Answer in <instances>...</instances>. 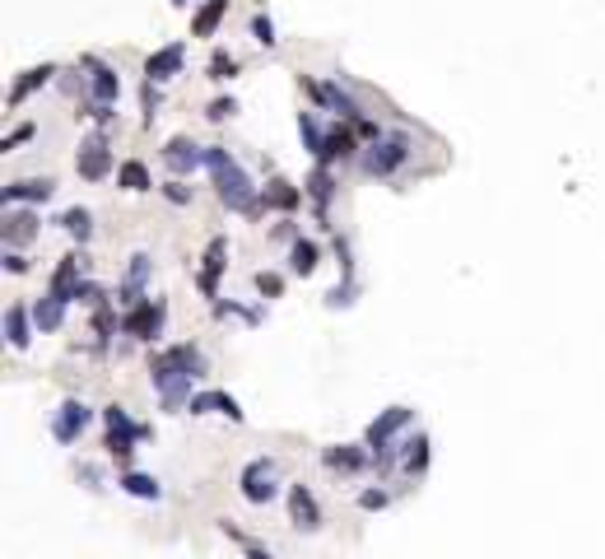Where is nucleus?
I'll use <instances>...</instances> for the list:
<instances>
[{"mask_svg": "<svg viewBox=\"0 0 605 559\" xmlns=\"http://www.w3.org/2000/svg\"><path fill=\"white\" fill-rule=\"evenodd\" d=\"M210 373V359L196 341H177V345H163L149 355V387L159 392L163 410H187L196 387L191 382Z\"/></svg>", "mask_w": 605, "mask_h": 559, "instance_id": "f257e3e1", "label": "nucleus"}, {"mask_svg": "<svg viewBox=\"0 0 605 559\" xmlns=\"http://www.w3.org/2000/svg\"><path fill=\"white\" fill-rule=\"evenodd\" d=\"M205 173L215 182V196L229 215H261V187L252 173L233 159L229 145H205Z\"/></svg>", "mask_w": 605, "mask_h": 559, "instance_id": "f03ea898", "label": "nucleus"}, {"mask_svg": "<svg viewBox=\"0 0 605 559\" xmlns=\"http://www.w3.org/2000/svg\"><path fill=\"white\" fill-rule=\"evenodd\" d=\"M154 438V429L140 420H131V410L126 406H103V448H108V457L121 466V471H131V457L140 443H149Z\"/></svg>", "mask_w": 605, "mask_h": 559, "instance_id": "7ed1b4c3", "label": "nucleus"}, {"mask_svg": "<svg viewBox=\"0 0 605 559\" xmlns=\"http://www.w3.org/2000/svg\"><path fill=\"white\" fill-rule=\"evenodd\" d=\"M410 150H415V140L405 136V131H382L373 145H363L359 168L368 178H396V173L410 164Z\"/></svg>", "mask_w": 605, "mask_h": 559, "instance_id": "20e7f679", "label": "nucleus"}, {"mask_svg": "<svg viewBox=\"0 0 605 559\" xmlns=\"http://www.w3.org/2000/svg\"><path fill=\"white\" fill-rule=\"evenodd\" d=\"M298 84H303V94H308L322 112H336V122H350V126L363 122V103H359V98H354L340 80H317V75H298Z\"/></svg>", "mask_w": 605, "mask_h": 559, "instance_id": "39448f33", "label": "nucleus"}, {"mask_svg": "<svg viewBox=\"0 0 605 559\" xmlns=\"http://www.w3.org/2000/svg\"><path fill=\"white\" fill-rule=\"evenodd\" d=\"M238 494L252 508H270L280 499V462L275 457H252V462L238 471Z\"/></svg>", "mask_w": 605, "mask_h": 559, "instance_id": "423d86ee", "label": "nucleus"}, {"mask_svg": "<svg viewBox=\"0 0 605 559\" xmlns=\"http://www.w3.org/2000/svg\"><path fill=\"white\" fill-rule=\"evenodd\" d=\"M163 327H168V303L154 299V294L121 313V336H131V341H140V345H154L163 336Z\"/></svg>", "mask_w": 605, "mask_h": 559, "instance_id": "0eeeda50", "label": "nucleus"}, {"mask_svg": "<svg viewBox=\"0 0 605 559\" xmlns=\"http://www.w3.org/2000/svg\"><path fill=\"white\" fill-rule=\"evenodd\" d=\"M117 154H112V136L108 131H94V136L80 140V150H75V173L84 182H108L117 173Z\"/></svg>", "mask_w": 605, "mask_h": 559, "instance_id": "6e6552de", "label": "nucleus"}, {"mask_svg": "<svg viewBox=\"0 0 605 559\" xmlns=\"http://www.w3.org/2000/svg\"><path fill=\"white\" fill-rule=\"evenodd\" d=\"M89 424H94V406L80 401V396H66V401L52 410V438L61 448H75V443L89 434Z\"/></svg>", "mask_w": 605, "mask_h": 559, "instance_id": "1a4fd4ad", "label": "nucleus"}, {"mask_svg": "<svg viewBox=\"0 0 605 559\" xmlns=\"http://www.w3.org/2000/svg\"><path fill=\"white\" fill-rule=\"evenodd\" d=\"M149 280H154V257H149V252H135V257L126 261V275L117 280V294H112V303H117L121 313H126V308H135L140 299H149V294H145Z\"/></svg>", "mask_w": 605, "mask_h": 559, "instance_id": "9d476101", "label": "nucleus"}, {"mask_svg": "<svg viewBox=\"0 0 605 559\" xmlns=\"http://www.w3.org/2000/svg\"><path fill=\"white\" fill-rule=\"evenodd\" d=\"M224 271H229V238L215 233V238L205 243L201 271H196V289H201V299H210V303L219 299V275H224Z\"/></svg>", "mask_w": 605, "mask_h": 559, "instance_id": "9b49d317", "label": "nucleus"}, {"mask_svg": "<svg viewBox=\"0 0 605 559\" xmlns=\"http://www.w3.org/2000/svg\"><path fill=\"white\" fill-rule=\"evenodd\" d=\"M415 424V406H387L377 410V420L363 429V443L368 448H387V443H401V434Z\"/></svg>", "mask_w": 605, "mask_h": 559, "instance_id": "f8f14e48", "label": "nucleus"}, {"mask_svg": "<svg viewBox=\"0 0 605 559\" xmlns=\"http://www.w3.org/2000/svg\"><path fill=\"white\" fill-rule=\"evenodd\" d=\"M284 504H289V527H294V532H322V504H317V494H312V485H303V480H298V485H289V490H284Z\"/></svg>", "mask_w": 605, "mask_h": 559, "instance_id": "ddd939ff", "label": "nucleus"}, {"mask_svg": "<svg viewBox=\"0 0 605 559\" xmlns=\"http://www.w3.org/2000/svg\"><path fill=\"white\" fill-rule=\"evenodd\" d=\"M80 66L89 70V103H98V108H117L121 98V75L103 61V56H80Z\"/></svg>", "mask_w": 605, "mask_h": 559, "instance_id": "4468645a", "label": "nucleus"}, {"mask_svg": "<svg viewBox=\"0 0 605 559\" xmlns=\"http://www.w3.org/2000/svg\"><path fill=\"white\" fill-rule=\"evenodd\" d=\"M322 466L336 476H363V471H373V448L368 443H331V448H322Z\"/></svg>", "mask_w": 605, "mask_h": 559, "instance_id": "2eb2a0df", "label": "nucleus"}, {"mask_svg": "<svg viewBox=\"0 0 605 559\" xmlns=\"http://www.w3.org/2000/svg\"><path fill=\"white\" fill-rule=\"evenodd\" d=\"M359 154H363V136L354 131L350 122L326 126V150H322V159H317V164H326V168H336V164H354Z\"/></svg>", "mask_w": 605, "mask_h": 559, "instance_id": "dca6fc26", "label": "nucleus"}, {"mask_svg": "<svg viewBox=\"0 0 605 559\" xmlns=\"http://www.w3.org/2000/svg\"><path fill=\"white\" fill-rule=\"evenodd\" d=\"M163 168H168V178H191L196 168H205V145H196L191 136H173L163 145Z\"/></svg>", "mask_w": 605, "mask_h": 559, "instance_id": "f3484780", "label": "nucleus"}, {"mask_svg": "<svg viewBox=\"0 0 605 559\" xmlns=\"http://www.w3.org/2000/svg\"><path fill=\"white\" fill-rule=\"evenodd\" d=\"M182 66H187V42L173 38V42H163L159 52L145 56V80L149 84H168V80L182 75Z\"/></svg>", "mask_w": 605, "mask_h": 559, "instance_id": "a211bd4d", "label": "nucleus"}, {"mask_svg": "<svg viewBox=\"0 0 605 559\" xmlns=\"http://www.w3.org/2000/svg\"><path fill=\"white\" fill-rule=\"evenodd\" d=\"M84 271H89V252H84V247H75V252H66V257L56 261V271H52V280H47V289H52L56 299L75 303V289H80Z\"/></svg>", "mask_w": 605, "mask_h": 559, "instance_id": "6ab92c4d", "label": "nucleus"}, {"mask_svg": "<svg viewBox=\"0 0 605 559\" xmlns=\"http://www.w3.org/2000/svg\"><path fill=\"white\" fill-rule=\"evenodd\" d=\"M303 191H308L317 224H326V229H331V201H336V191H340V178H336V173H331L326 164H317V168L308 173V182H303Z\"/></svg>", "mask_w": 605, "mask_h": 559, "instance_id": "aec40b11", "label": "nucleus"}, {"mask_svg": "<svg viewBox=\"0 0 605 559\" xmlns=\"http://www.w3.org/2000/svg\"><path fill=\"white\" fill-rule=\"evenodd\" d=\"M303 201H308V191L298 187V182H289V178H266V187H261V210H275V215H294V210H303Z\"/></svg>", "mask_w": 605, "mask_h": 559, "instance_id": "412c9836", "label": "nucleus"}, {"mask_svg": "<svg viewBox=\"0 0 605 559\" xmlns=\"http://www.w3.org/2000/svg\"><path fill=\"white\" fill-rule=\"evenodd\" d=\"M191 415H219V420H229V424H242L247 415H242L238 406V396H229L224 387H201V392L191 396Z\"/></svg>", "mask_w": 605, "mask_h": 559, "instance_id": "4be33fe9", "label": "nucleus"}, {"mask_svg": "<svg viewBox=\"0 0 605 559\" xmlns=\"http://www.w3.org/2000/svg\"><path fill=\"white\" fill-rule=\"evenodd\" d=\"M38 233L42 229H38V210H33V205H10V210H5V247H10V252H24Z\"/></svg>", "mask_w": 605, "mask_h": 559, "instance_id": "5701e85b", "label": "nucleus"}, {"mask_svg": "<svg viewBox=\"0 0 605 559\" xmlns=\"http://www.w3.org/2000/svg\"><path fill=\"white\" fill-rule=\"evenodd\" d=\"M56 75H61V66H52V61H42V66L19 70V80L10 84V98H5V103H10V108H24L28 98L38 94V89H47V84L56 80Z\"/></svg>", "mask_w": 605, "mask_h": 559, "instance_id": "b1692460", "label": "nucleus"}, {"mask_svg": "<svg viewBox=\"0 0 605 559\" xmlns=\"http://www.w3.org/2000/svg\"><path fill=\"white\" fill-rule=\"evenodd\" d=\"M33 336H38L33 303H10V308H5V341H10V350H19V355H24L28 345H33Z\"/></svg>", "mask_w": 605, "mask_h": 559, "instance_id": "393cba45", "label": "nucleus"}, {"mask_svg": "<svg viewBox=\"0 0 605 559\" xmlns=\"http://www.w3.org/2000/svg\"><path fill=\"white\" fill-rule=\"evenodd\" d=\"M0 196H5V210L10 205H47L56 196V178H14Z\"/></svg>", "mask_w": 605, "mask_h": 559, "instance_id": "a878e982", "label": "nucleus"}, {"mask_svg": "<svg viewBox=\"0 0 605 559\" xmlns=\"http://www.w3.org/2000/svg\"><path fill=\"white\" fill-rule=\"evenodd\" d=\"M433 462V438L424 429H415V438H401V471L410 480H419Z\"/></svg>", "mask_w": 605, "mask_h": 559, "instance_id": "bb28decb", "label": "nucleus"}, {"mask_svg": "<svg viewBox=\"0 0 605 559\" xmlns=\"http://www.w3.org/2000/svg\"><path fill=\"white\" fill-rule=\"evenodd\" d=\"M66 313H70V303L56 299L52 289H42V299H33V322H38L42 336H56V331L66 327Z\"/></svg>", "mask_w": 605, "mask_h": 559, "instance_id": "cd10ccee", "label": "nucleus"}, {"mask_svg": "<svg viewBox=\"0 0 605 559\" xmlns=\"http://www.w3.org/2000/svg\"><path fill=\"white\" fill-rule=\"evenodd\" d=\"M117 490L131 494V499H140V504H159V499H163V480L131 466V471H121V476H117Z\"/></svg>", "mask_w": 605, "mask_h": 559, "instance_id": "c85d7f7f", "label": "nucleus"}, {"mask_svg": "<svg viewBox=\"0 0 605 559\" xmlns=\"http://www.w3.org/2000/svg\"><path fill=\"white\" fill-rule=\"evenodd\" d=\"M229 5L233 0H201L196 14H191V38H215L219 24L229 19Z\"/></svg>", "mask_w": 605, "mask_h": 559, "instance_id": "c756f323", "label": "nucleus"}, {"mask_svg": "<svg viewBox=\"0 0 605 559\" xmlns=\"http://www.w3.org/2000/svg\"><path fill=\"white\" fill-rule=\"evenodd\" d=\"M117 187L126 191V196H145V191H154V173H149L145 159H121Z\"/></svg>", "mask_w": 605, "mask_h": 559, "instance_id": "7c9ffc66", "label": "nucleus"}, {"mask_svg": "<svg viewBox=\"0 0 605 559\" xmlns=\"http://www.w3.org/2000/svg\"><path fill=\"white\" fill-rule=\"evenodd\" d=\"M317 266H322V243L317 238H298V243H289V275H317Z\"/></svg>", "mask_w": 605, "mask_h": 559, "instance_id": "2f4dec72", "label": "nucleus"}, {"mask_svg": "<svg viewBox=\"0 0 605 559\" xmlns=\"http://www.w3.org/2000/svg\"><path fill=\"white\" fill-rule=\"evenodd\" d=\"M56 229L70 233V238L84 247L89 238H94V215H89L84 205H70V210H61V215H56Z\"/></svg>", "mask_w": 605, "mask_h": 559, "instance_id": "473e14b6", "label": "nucleus"}, {"mask_svg": "<svg viewBox=\"0 0 605 559\" xmlns=\"http://www.w3.org/2000/svg\"><path fill=\"white\" fill-rule=\"evenodd\" d=\"M298 140H303V150H308L312 164H317L326 150V126L317 122V112H298Z\"/></svg>", "mask_w": 605, "mask_h": 559, "instance_id": "72a5a7b5", "label": "nucleus"}, {"mask_svg": "<svg viewBox=\"0 0 605 559\" xmlns=\"http://www.w3.org/2000/svg\"><path fill=\"white\" fill-rule=\"evenodd\" d=\"M242 75V61L233 52H224V47H215V56H210V66H205V80H215V84H229Z\"/></svg>", "mask_w": 605, "mask_h": 559, "instance_id": "f704fd0d", "label": "nucleus"}, {"mask_svg": "<svg viewBox=\"0 0 605 559\" xmlns=\"http://www.w3.org/2000/svg\"><path fill=\"white\" fill-rule=\"evenodd\" d=\"M205 117H210V122H215V126L233 122V117H238V98H233V94H219V98H210V103H205Z\"/></svg>", "mask_w": 605, "mask_h": 559, "instance_id": "c9c22d12", "label": "nucleus"}, {"mask_svg": "<svg viewBox=\"0 0 605 559\" xmlns=\"http://www.w3.org/2000/svg\"><path fill=\"white\" fill-rule=\"evenodd\" d=\"M159 191H163V201H168V205H191V201H196V187H187V178L159 182Z\"/></svg>", "mask_w": 605, "mask_h": 559, "instance_id": "e433bc0d", "label": "nucleus"}, {"mask_svg": "<svg viewBox=\"0 0 605 559\" xmlns=\"http://www.w3.org/2000/svg\"><path fill=\"white\" fill-rule=\"evenodd\" d=\"M252 285H256V294H261V299H284V275L280 271H256Z\"/></svg>", "mask_w": 605, "mask_h": 559, "instance_id": "4c0bfd02", "label": "nucleus"}, {"mask_svg": "<svg viewBox=\"0 0 605 559\" xmlns=\"http://www.w3.org/2000/svg\"><path fill=\"white\" fill-rule=\"evenodd\" d=\"M252 42H256V47H266V52L280 42V38H275V19H270V14H261V10L252 14Z\"/></svg>", "mask_w": 605, "mask_h": 559, "instance_id": "58836bf2", "label": "nucleus"}, {"mask_svg": "<svg viewBox=\"0 0 605 559\" xmlns=\"http://www.w3.org/2000/svg\"><path fill=\"white\" fill-rule=\"evenodd\" d=\"M140 108H145V126H154V117H159L163 108V94H159V84H140Z\"/></svg>", "mask_w": 605, "mask_h": 559, "instance_id": "ea45409f", "label": "nucleus"}, {"mask_svg": "<svg viewBox=\"0 0 605 559\" xmlns=\"http://www.w3.org/2000/svg\"><path fill=\"white\" fill-rule=\"evenodd\" d=\"M387 504H391V490H382V485H368V490H359V508H363V513H382Z\"/></svg>", "mask_w": 605, "mask_h": 559, "instance_id": "a19ab883", "label": "nucleus"}, {"mask_svg": "<svg viewBox=\"0 0 605 559\" xmlns=\"http://www.w3.org/2000/svg\"><path fill=\"white\" fill-rule=\"evenodd\" d=\"M33 136H38V126H33V122H19V126H14V131H10V136L0 140V154H14V150H19V145H28V140H33Z\"/></svg>", "mask_w": 605, "mask_h": 559, "instance_id": "79ce46f5", "label": "nucleus"}, {"mask_svg": "<svg viewBox=\"0 0 605 559\" xmlns=\"http://www.w3.org/2000/svg\"><path fill=\"white\" fill-rule=\"evenodd\" d=\"M80 480H84V490H89V494H103V466L80 462Z\"/></svg>", "mask_w": 605, "mask_h": 559, "instance_id": "37998d69", "label": "nucleus"}, {"mask_svg": "<svg viewBox=\"0 0 605 559\" xmlns=\"http://www.w3.org/2000/svg\"><path fill=\"white\" fill-rule=\"evenodd\" d=\"M5 271H10V275H28V271H33V261H28L24 252H10V247H5Z\"/></svg>", "mask_w": 605, "mask_h": 559, "instance_id": "c03bdc74", "label": "nucleus"}, {"mask_svg": "<svg viewBox=\"0 0 605 559\" xmlns=\"http://www.w3.org/2000/svg\"><path fill=\"white\" fill-rule=\"evenodd\" d=\"M242 555H247V559H275V555H270L266 546H256L252 536H247V541H242Z\"/></svg>", "mask_w": 605, "mask_h": 559, "instance_id": "a18cd8bd", "label": "nucleus"}, {"mask_svg": "<svg viewBox=\"0 0 605 559\" xmlns=\"http://www.w3.org/2000/svg\"><path fill=\"white\" fill-rule=\"evenodd\" d=\"M168 5H177V10H187V5H191V0H168Z\"/></svg>", "mask_w": 605, "mask_h": 559, "instance_id": "49530a36", "label": "nucleus"}]
</instances>
